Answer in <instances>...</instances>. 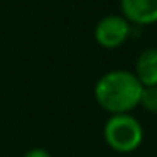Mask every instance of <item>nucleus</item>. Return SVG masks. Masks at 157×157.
<instances>
[{
  "mask_svg": "<svg viewBox=\"0 0 157 157\" xmlns=\"http://www.w3.org/2000/svg\"><path fill=\"white\" fill-rule=\"evenodd\" d=\"M144 86L132 71L113 69L96 81L95 98L103 110L112 115L128 113L140 103Z\"/></svg>",
  "mask_w": 157,
  "mask_h": 157,
  "instance_id": "f257e3e1",
  "label": "nucleus"
},
{
  "mask_svg": "<svg viewBox=\"0 0 157 157\" xmlns=\"http://www.w3.org/2000/svg\"><path fill=\"white\" fill-rule=\"evenodd\" d=\"M105 142L117 152H132L139 149L144 139V130L140 122L128 113L112 115L103 128Z\"/></svg>",
  "mask_w": 157,
  "mask_h": 157,
  "instance_id": "f03ea898",
  "label": "nucleus"
},
{
  "mask_svg": "<svg viewBox=\"0 0 157 157\" xmlns=\"http://www.w3.org/2000/svg\"><path fill=\"white\" fill-rule=\"evenodd\" d=\"M130 22L123 15H105L95 27V39L106 49L120 48L130 37Z\"/></svg>",
  "mask_w": 157,
  "mask_h": 157,
  "instance_id": "7ed1b4c3",
  "label": "nucleus"
},
{
  "mask_svg": "<svg viewBox=\"0 0 157 157\" xmlns=\"http://www.w3.org/2000/svg\"><path fill=\"white\" fill-rule=\"evenodd\" d=\"M122 15L135 25L157 22V0H120Z\"/></svg>",
  "mask_w": 157,
  "mask_h": 157,
  "instance_id": "20e7f679",
  "label": "nucleus"
},
{
  "mask_svg": "<svg viewBox=\"0 0 157 157\" xmlns=\"http://www.w3.org/2000/svg\"><path fill=\"white\" fill-rule=\"evenodd\" d=\"M133 75L144 88L157 86V48H147L140 52L135 61Z\"/></svg>",
  "mask_w": 157,
  "mask_h": 157,
  "instance_id": "39448f33",
  "label": "nucleus"
},
{
  "mask_svg": "<svg viewBox=\"0 0 157 157\" xmlns=\"http://www.w3.org/2000/svg\"><path fill=\"white\" fill-rule=\"evenodd\" d=\"M139 105H142L145 110L152 113H157V86H147L142 90Z\"/></svg>",
  "mask_w": 157,
  "mask_h": 157,
  "instance_id": "423d86ee",
  "label": "nucleus"
},
{
  "mask_svg": "<svg viewBox=\"0 0 157 157\" xmlns=\"http://www.w3.org/2000/svg\"><path fill=\"white\" fill-rule=\"evenodd\" d=\"M24 157H51V154H49L46 149H41V147H37V149L27 150V152L24 154Z\"/></svg>",
  "mask_w": 157,
  "mask_h": 157,
  "instance_id": "0eeeda50",
  "label": "nucleus"
}]
</instances>
